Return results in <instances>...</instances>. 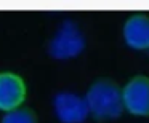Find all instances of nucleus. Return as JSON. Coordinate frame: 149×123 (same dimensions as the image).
Returning a JSON list of instances; mask_svg holds the SVG:
<instances>
[{"instance_id":"39448f33","label":"nucleus","mask_w":149,"mask_h":123,"mask_svg":"<svg viewBox=\"0 0 149 123\" xmlns=\"http://www.w3.org/2000/svg\"><path fill=\"white\" fill-rule=\"evenodd\" d=\"M27 96L24 78L15 72H0V110L10 112L23 106Z\"/></svg>"},{"instance_id":"7ed1b4c3","label":"nucleus","mask_w":149,"mask_h":123,"mask_svg":"<svg viewBox=\"0 0 149 123\" xmlns=\"http://www.w3.org/2000/svg\"><path fill=\"white\" fill-rule=\"evenodd\" d=\"M123 107L136 117H149V77L135 75L122 90Z\"/></svg>"},{"instance_id":"20e7f679","label":"nucleus","mask_w":149,"mask_h":123,"mask_svg":"<svg viewBox=\"0 0 149 123\" xmlns=\"http://www.w3.org/2000/svg\"><path fill=\"white\" fill-rule=\"evenodd\" d=\"M53 112L61 123H84L90 115L85 97L72 91H59L55 94Z\"/></svg>"},{"instance_id":"f257e3e1","label":"nucleus","mask_w":149,"mask_h":123,"mask_svg":"<svg viewBox=\"0 0 149 123\" xmlns=\"http://www.w3.org/2000/svg\"><path fill=\"white\" fill-rule=\"evenodd\" d=\"M88 112L98 122L117 120L123 112V99L120 86L111 78L93 82L85 93Z\"/></svg>"},{"instance_id":"f03ea898","label":"nucleus","mask_w":149,"mask_h":123,"mask_svg":"<svg viewBox=\"0 0 149 123\" xmlns=\"http://www.w3.org/2000/svg\"><path fill=\"white\" fill-rule=\"evenodd\" d=\"M85 50V35L79 26L71 19H66L59 26L56 34L48 43V53L52 58L64 61V59L77 58Z\"/></svg>"},{"instance_id":"423d86ee","label":"nucleus","mask_w":149,"mask_h":123,"mask_svg":"<svg viewBox=\"0 0 149 123\" xmlns=\"http://www.w3.org/2000/svg\"><path fill=\"white\" fill-rule=\"evenodd\" d=\"M125 43L133 50H149V16L135 13L128 16L122 29Z\"/></svg>"},{"instance_id":"0eeeda50","label":"nucleus","mask_w":149,"mask_h":123,"mask_svg":"<svg viewBox=\"0 0 149 123\" xmlns=\"http://www.w3.org/2000/svg\"><path fill=\"white\" fill-rule=\"evenodd\" d=\"M0 123H37V115L29 107H18L15 110L5 112Z\"/></svg>"},{"instance_id":"6e6552de","label":"nucleus","mask_w":149,"mask_h":123,"mask_svg":"<svg viewBox=\"0 0 149 123\" xmlns=\"http://www.w3.org/2000/svg\"><path fill=\"white\" fill-rule=\"evenodd\" d=\"M148 51H149V50H148Z\"/></svg>"}]
</instances>
